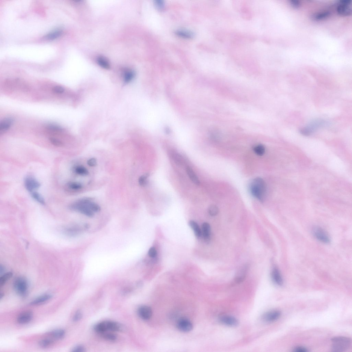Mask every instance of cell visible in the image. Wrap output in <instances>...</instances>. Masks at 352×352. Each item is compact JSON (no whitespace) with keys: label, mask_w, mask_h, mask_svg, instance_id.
<instances>
[{"label":"cell","mask_w":352,"mask_h":352,"mask_svg":"<svg viewBox=\"0 0 352 352\" xmlns=\"http://www.w3.org/2000/svg\"><path fill=\"white\" fill-rule=\"evenodd\" d=\"M249 188L251 193L253 196L260 200H264L266 188L264 180L260 177L254 179L251 183Z\"/></svg>","instance_id":"obj_1"},{"label":"cell","mask_w":352,"mask_h":352,"mask_svg":"<svg viewBox=\"0 0 352 352\" xmlns=\"http://www.w3.org/2000/svg\"><path fill=\"white\" fill-rule=\"evenodd\" d=\"M92 200L90 198H82L72 204L70 208L72 210L81 213L89 217H92L94 215V212L88 205V203Z\"/></svg>","instance_id":"obj_2"},{"label":"cell","mask_w":352,"mask_h":352,"mask_svg":"<svg viewBox=\"0 0 352 352\" xmlns=\"http://www.w3.org/2000/svg\"><path fill=\"white\" fill-rule=\"evenodd\" d=\"M351 339L347 337L339 336L332 339V350L334 352H344L351 346Z\"/></svg>","instance_id":"obj_3"},{"label":"cell","mask_w":352,"mask_h":352,"mask_svg":"<svg viewBox=\"0 0 352 352\" xmlns=\"http://www.w3.org/2000/svg\"><path fill=\"white\" fill-rule=\"evenodd\" d=\"M124 329L123 327L120 323L116 322L110 321H103L96 324L94 330L97 333L102 334L108 331L120 332Z\"/></svg>","instance_id":"obj_4"},{"label":"cell","mask_w":352,"mask_h":352,"mask_svg":"<svg viewBox=\"0 0 352 352\" xmlns=\"http://www.w3.org/2000/svg\"><path fill=\"white\" fill-rule=\"evenodd\" d=\"M13 286L14 290L20 296L25 297L28 293V284L24 277H18L14 280Z\"/></svg>","instance_id":"obj_5"},{"label":"cell","mask_w":352,"mask_h":352,"mask_svg":"<svg viewBox=\"0 0 352 352\" xmlns=\"http://www.w3.org/2000/svg\"><path fill=\"white\" fill-rule=\"evenodd\" d=\"M336 10L340 15L350 16L351 14V1L350 0L340 1L337 6Z\"/></svg>","instance_id":"obj_6"},{"label":"cell","mask_w":352,"mask_h":352,"mask_svg":"<svg viewBox=\"0 0 352 352\" xmlns=\"http://www.w3.org/2000/svg\"><path fill=\"white\" fill-rule=\"evenodd\" d=\"M24 183L26 189L30 193L35 191L41 186L40 182L34 177L30 175L25 177Z\"/></svg>","instance_id":"obj_7"},{"label":"cell","mask_w":352,"mask_h":352,"mask_svg":"<svg viewBox=\"0 0 352 352\" xmlns=\"http://www.w3.org/2000/svg\"><path fill=\"white\" fill-rule=\"evenodd\" d=\"M313 233L315 237L319 241L325 244L330 243V238L329 235L321 228L318 227L314 228Z\"/></svg>","instance_id":"obj_8"},{"label":"cell","mask_w":352,"mask_h":352,"mask_svg":"<svg viewBox=\"0 0 352 352\" xmlns=\"http://www.w3.org/2000/svg\"><path fill=\"white\" fill-rule=\"evenodd\" d=\"M176 325L178 330L183 332H190L193 328L192 322L188 319L184 318L179 319Z\"/></svg>","instance_id":"obj_9"},{"label":"cell","mask_w":352,"mask_h":352,"mask_svg":"<svg viewBox=\"0 0 352 352\" xmlns=\"http://www.w3.org/2000/svg\"><path fill=\"white\" fill-rule=\"evenodd\" d=\"M138 313L139 316L141 319L144 320H148L152 317V310L150 307L143 305L139 307Z\"/></svg>","instance_id":"obj_10"},{"label":"cell","mask_w":352,"mask_h":352,"mask_svg":"<svg viewBox=\"0 0 352 352\" xmlns=\"http://www.w3.org/2000/svg\"><path fill=\"white\" fill-rule=\"evenodd\" d=\"M219 321L222 324L230 327H235L238 325L237 319L233 316L223 315L219 318Z\"/></svg>","instance_id":"obj_11"},{"label":"cell","mask_w":352,"mask_h":352,"mask_svg":"<svg viewBox=\"0 0 352 352\" xmlns=\"http://www.w3.org/2000/svg\"><path fill=\"white\" fill-rule=\"evenodd\" d=\"M281 315V312L279 310H274L266 313L263 316V319L265 322L271 323L277 320Z\"/></svg>","instance_id":"obj_12"},{"label":"cell","mask_w":352,"mask_h":352,"mask_svg":"<svg viewBox=\"0 0 352 352\" xmlns=\"http://www.w3.org/2000/svg\"><path fill=\"white\" fill-rule=\"evenodd\" d=\"M272 277L274 282L277 285L282 286L283 284L282 277L278 268L275 266L272 272Z\"/></svg>","instance_id":"obj_13"},{"label":"cell","mask_w":352,"mask_h":352,"mask_svg":"<svg viewBox=\"0 0 352 352\" xmlns=\"http://www.w3.org/2000/svg\"><path fill=\"white\" fill-rule=\"evenodd\" d=\"M33 318V313L31 311H26L20 314L17 318L18 323L25 324L31 321Z\"/></svg>","instance_id":"obj_14"},{"label":"cell","mask_w":352,"mask_h":352,"mask_svg":"<svg viewBox=\"0 0 352 352\" xmlns=\"http://www.w3.org/2000/svg\"><path fill=\"white\" fill-rule=\"evenodd\" d=\"M175 34L181 38L186 39H191L195 36V34L193 32L185 29H179L176 31Z\"/></svg>","instance_id":"obj_15"},{"label":"cell","mask_w":352,"mask_h":352,"mask_svg":"<svg viewBox=\"0 0 352 352\" xmlns=\"http://www.w3.org/2000/svg\"><path fill=\"white\" fill-rule=\"evenodd\" d=\"M52 297V296L50 294L43 295L32 301L30 304L32 305H38L46 302L51 299Z\"/></svg>","instance_id":"obj_16"},{"label":"cell","mask_w":352,"mask_h":352,"mask_svg":"<svg viewBox=\"0 0 352 352\" xmlns=\"http://www.w3.org/2000/svg\"><path fill=\"white\" fill-rule=\"evenodd\" d=\"M14 120L11 118H6L0 123V131H7L10 128Z\"/></svg>","instance_id":"obj_17"},{"label":"cell","mask_w":352,"mask_h":352,"mask_svg":"<svg viewBox=\"0 0 352 352\" xmlns=\"http://www.w3.org/2000/svg\"><path fill=\"white\" fill-rule=\"evenodd\" d=\"M186 172L188 174V175L191 181L193 182L196 185H199L200 184V181L198 178L196 174L194 172L192 168L189 167H188L186 168Z\"/></svg>","instance_id":"obj_18"},{"label":"cell","mask_w":352,"mask_h":352,"mask_svg":"<svg viewBox=\"0 0 352 352\" xmlns=\"http://www.w3.org/2000/svg\"><path fill=\"white\" fill-rule=\"evenodd\" d=\"M248 268L247 265H244L242 267L238 272L237 276L236 278L237 282H241L245 278L247 273Z\"/></svg>","instance_id":"obj_19"},{"label":"cell","mask_w":352,"mask_h":352,"mask_svg":"<svg viewBox=\"0 0 352 352\" xmlns=\"http://www.w3.org/2000/svg\"><path fill=\"white\" fill-rule=\"evenodd\" d=\"M202 233L204 238L206 241L209 240L211 235V227L207 223H204L202 225Z\"/></svg>","instance_id":"obj_20"},{"label":"cell","mask_w":352,"mask_h":352,"mask_svg":"<svg viewBox=\"0 0 352 352\" xmlns=\"http://www.w3.org/2000/svg\"><path fill=\"white\" fill-rule=\"evenodd\" d=\"M73 170L75 173L82 176H87L89 174V172L87 168L81 165L74 167Z\"/></svg>","instance_id":"obj_21"},{"label":"cell","mask_w":352,"mask_h":352,"mask_svg":"<svg viewBox=\"0 0 352 352\" xmlns=\"http://www.w3.org/2000/svg\"><path fill=\"white\" fill-rule=\"evenodd\" d=\"M189 225L193 229L195 235L199 238L202 235V232L198 224L194 221H191L189 222Z\"/></svg>","instance_id":"obj_22"},{"label":"cell","mask_w":352,"mask_h":352,"mask_svg":"<svg viewBox=\"0 0 352 352\" xmlns=\"http://www.w3.org/2000/svg\"><path fill=\"white\" fill-rule=\"evenodd\" d=\"M50 334L53 338L56 339H60L64 338L66 332L63 330L58 329L52 331Z\"/></svg>","instance_id":"obj_23"},{"label":"cell","mask_w":352,"mask_h":352,"mask_svg":"<svg viewBox=\"0 0 352 352\" xmlns=\"http://www.w3.org/2000/svg\"><path fill=\"white\" fill-rule=\"evenodd\" d=\"M330 11H325L316 14L314 15L312 17L313 19L315 20L319 21L323 20L327 18L330 15Z\"/></svg>","instance_id":"obj_24"},{"label":"cell","mask_w":352,"mask_h":352,"mask_svg":"<svg viewBox=\"0 0 352 352\" xmlns=\"http://www.w3.org/2000/svg\"><path fill=\"white\" fill-rule=\"evenodd\" d=\"M63 32L61 30H56L45 35L44 39L49 40H54L61 36Z\"/></svg>","instance_id":"obj_25"},{"label":"cell","mask_w":352,"mask_h":352,"mask_svg":"<svg viewBox=\"0 0 352 352\" xmlns=\"http://www.w3.org/2000/svg\"><path fill=\"white\" fill-rule=\"evenodd\" d=\"M30 194L32 198L38 203L42 205L45 204V201L44 198L38 192L34 191L30 193Z\"/></svg>","instance_id":"obj_26"},{"label":"cell","mask_w":352,"mask_h":352,"mask_svg":"<svg viewBox=\"0 0 352 352\" xmlns=\"http://www.w3.org/2000/svg\"><path fill=\"white\" fill-rule=\"evenodd\" d=\"M97 63L99 66L105 69H109L110 65L105 58L103 57H99L97 59Z\"/></svg>","instance_id":"obj_27"},{"label":"cell","mask_w":352,"mask_h":352,"mask_svg":"<svg viewBox=\"0 0 352 352\" xmlns=\"http://www.w3.org/2000/svg\"><path fill=\"white\" fill-rule=\"evenodd\" d=\"M172 157L176 163L181 165L183 163V159L181 155L176 152H173L171 153Z\"/></svg>","instance_id":"obj_28"},{"label":"cell","mask_w":352,"mask_h":352,"mask_svg":"<svg viewBox=\"0 0 352 352\" xmlns=\"http://www.w3.org/2000/svg\"><path fill=\"white\" fill-rule=\"evenodd\" d=\"M13 273L11 272H8L6 273L1 277L0 278V286L1 287L3 286L6 282L12 277Z\"/></svg>","instance_id":"obj_29"},{"label":"cell","mask_w":352,"mask_h":352,"mask_svg":"<svg viewBox=\"0 0 352 352\" xmlns=\"http://www.w3.org/2000/svg\"><path fill=\"white\" fill-rule=\"evenodd\" d=\"M67 185L68 188L72 190H78L83 188L82 184L78 182H70Z\"/></svg>","instance_id":"obj_30"},{"label":"cell","mask_w":352,"mask_h":352,"mask_svg":"<svg viewBox=\"0 0 352 352\" xmlns=\"http://www.w3.org/2000/svg\"><path fill=\"white\" fill-rule=\"evenodd\" d=\"M135 76V73L133 71L131 70H128L127 71L124 75V81L126 83H129L131 82L132 80L134 78Z\"/></svg>","instance_id":"obj_31"},{"label":"cell","mask_w":352,"mask_h":352,"mask_svg":"<svg viewBox=\"0 0 352 352\" xmlns=\"http://www.w3.org/2000/svg\"><path fill=\"white\" fill-rule=\"evenodd\" d=\"M253 151L257 155L262 156L264 155L265 153V148L262 145L259 144L254 147Z\"/></svg>","instance_id":"obj_32"},{"label":"cell","mask_w":352,"mask_h":352,"mask_svg":"<svg viewBox=\"0 0 352 352\" xmlns=\"http://www.w3.org/2000/svg\"><path fill=\"white\" fill-rule=\"evenodd\" d=\"M54 343L52 340L46 339L41 340L39 342V345L41 347L46 348L50 346Z\"/></svg>","instance_id":"obj_33"},{"label":"cell","mask_w":352,"mask_h":352,"mask_svg":"<svg viewBox=\"0 0 352 352\" xmlns=\"http://www.w3.org/2000/svg\"><path fill=\"white\" fill-rule=\"evenodd\" d=\"M149 176L148 174H146L141 176L139 179V184L141 186H145L147 183V178Z\"/></svg>","instance_id":"obj_34"},{"label":"cell","mask_w":352,"mask_h":352,"mask_svg":"<svg viewBox=\"0 0 352 352\" xmlns=\"http://www.w3.org/2000/svg\"><path fill=\"white\" fill-rule=\"evenodd\" d=\"M208 211L210 215L212 216H215L218 214L219 209L216 206L212 205L209 207Z\"/></svg>","instance_id":"obj_35"},{"label":"cell","mask_w":352,"mask_h":352,"mask_svg":"<svg viewBox=\"0 0 352 352\" xmlns=\"http://www.w3.org/2000/svg\"><path fill=\"white\" fill-rule=\"evenodd\" d=\"M102 334L103 338L109 341H115L117 338L116 335L113 334L105 332Z\"/></svg>","instance_id":"obj_36"},{"label":"cell","mask_w":352,"mask_h":352,"mask_svg":"<svg viewBox=\"0 0 352 352\" xmlns=\"http://www.w3.org/2000/svg\"><path fill=\"white\" fill-rule=\"evenodd\" d=\"M154 4L156 8L159 10H162L164 8L165 3L162 0H156Z\"/></svg>","instance_id":"obj_37"},{"label":"cell","mask_w":352,"mask_h":352,"mask_svg":"<svg viewBox=\"0 0 352 352\" xmlns=\"http://www.w3.org/2000/svg\"><path fill=\"white\" fill-rule=\"evenodd\" d=\"M49 140L51 143L57 147H61L63 146V144L62 142L57 139L54 138H51Z\"/></svg>","instance_id":"obj_38"},{"label":"cell","mask_w":352,"mask_h":352,"mask_svg":"<svg viewBox=\"0 0 352 352\" xmlns=\"http://www.w3.org/2000/svg\"><path fill=\"white\" fill-rule=\"evenodd\" d=\"M82 312L80 310H78L75 315L73 316V321L74 322H78L82 318Z\"/></svg>","instance_id":"obj_39"},{"label":"cell","mask_w":352,"mask_h":352,"mask_svg":"<svg viewBox=\"0 0 352 352\" xmlns=\"http://www.w3.org/2000/svg\"><path fill=\"white\" fill-rule=\"evenodd\" d=\"M47 128L52 131H61L63 130V129L60 126L54 125H49L47 126Z\"/></svg>","instance_id":"obj_40"},{"label":"cell","mask_w":352,"mask_h":352,"mask_svg":"<svg viewBox=\"0 0 352 352\" xmlns=\"http://www.w3.org/2000/svg\"><path fill=\"white\" fill-rule=\"evenodd\" d=\"M53 90L56 93L61 94L64 92L65 89L63 87L57 86L53 88Z\"/></svg>","instance_id":"obj_41"},{"label":"cell","mask_w":352,"mask_h":352,"mask_svg":"<svg viewBox=\"0 0 352 352\" xmlns=\"http://www.w3.org/2000/svg\"><path fill=\"white\" fill-rule=\"evenodd\" d=\"M87 164L89 166L93 167L95 166L97 164L96 160L95 158H91L89 159L87 161Z\"/></svg>","instance_id":"obj_42"},{"label":"cell","mask_w":352,"mask_h":352,"mask_svg":"<svg viewBox=\"0 0 352 352\" xmlns=\"http://www.w3.org/2000/svg\"><path fill=\"white\" fill-rule=\"evenodd\" d=\"M72 352H83L85 351L84 348L81 345L76 346L72 350Z\"/></svg>","instance_id":"obj_43"},{"label":"cell","mask_w":352,"mask_h":352,"mask_svg":"<svg viewBox=\"0 0 352 352\" xmlns=\"http://www.w3.org/2000/svg\"><path fill=\"white\" fill-rule=\"evenodd\" d=\"M156 251L155 248L153 247L150 248L148 251L149 256L152 258H154L156 255Z\"/></svg>","instance_id":"obj_44"},{"label":"cell","mask_w":352,"mask_h":352,"mask_svg":"<svg viewBox=\"0 0 352 352\" xmlns=\"http://www.w3.org/2000/svg\"><path fill=\"white\" fill-rule=\"evenodd\" d=\"M290 3L292 6L295 8H298L301 5L300 2L298 1H291Z\"/></svg>","instance_id":"obj_45"},{"label":"cell","mask_w":352,"mask_h":352,"mask_svg":"<svg viewBox=\"0 0 352 352\" xmlns=\"http://www.w3.org/2000/svg\"><path fill=\"white\" fill-rule=\"evenodd\" d=\"M294 352H307L308 351L307 349L303 347H298L294 349Z\"/></svg>","instance_id":"obj_46"},{"label":"cell","mask_w":352,"mask_h":352,"mask_svg":"<svg viewBox=\"0 0 352 352\" xmlns=\"http://www.w3.org/2000/svg\"><path fill=\"white\" fill-rule=\"evenodd\" d=\"M4 294L3 293H1V294H0V299H2L3 297H4Z\"/></svg>","instance_id":"obj_47"}]
</instances>
